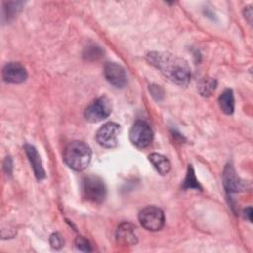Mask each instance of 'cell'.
I'll list each match as a JSON object with an SVG mask.
<instances>
[{
	"instance_id": "6da1fadb",
	"label": "cell",
	"mask_w": 253,
	"mask_h": 253,
	"mask_svg": "<svg viewBox=\"0 0 253 253\" xmlns=\"http://www.w3.org/2000/svg\"><path fill=\"white\" fill-rule=\"evenodd\" d=\"M148 62L172 82L179 86H187L191 79V69L188 62L173 53L151 51L147 53Z\"/></svg>"
},
{
	"instance_id": "7a4b0ae2",
	"label": "cell",
	"mask_w": 253,
	"mask_h": 253,
	"mask_svg": "<svg viewBox=\"0 0 253 253\" xmlns=\"http://www.w3.org/2000/svg\"><path fill=\"white\" fill-rule=\"evenodd\" d=\"M92 152L90 147L83 141L75 140L70 142L63 154L64 162L75 171L86 169L91 161Z\"/></svg>"
},
{
	"instance_id": "3957f363",
	"label": "cell",
	"mask_w": 253,
	"mask_h": 253,
	"mask_svg": "<svg viewBox=\"0 0 253 253\" xmlns=\"http://www.w3.org/2000/svg\"><path fill=\"white\" fill-rule=\"evenodd\" d=\"M106 186L104 181L95 175H87L81 181L82 197L93 204H101L106 198Z\"/></svg>"
},
{
	"instance_id": "277c9868",
	"label": "cell",
	"mask_w": 253,
	"mask_h": 253,
	"mask_svg": "<svg viewBox=\"0 0 253 253\" xmlns=\"http://www.w3.org/2000/svg\"><path fill=\"white\" fill-rule=\"evenodd\" d=\"M138 219L142 227L149 231L160 230L164 225V213L154 206L142 209L138 213Z\"/></svg>"
},
{
	"instance_id": "5b68a950",
	"label": "cell",
	"mask_w": 253,
	"mask_h": 253,
	"mask_svg": "<svg viewBox=\"0 0 253 253\" xmlns=\"http://www.w3.org/2000/svg\"><path fill=\"white\" fill-rule=\"evenodd\" d=\"M112 112L111 101L107 97L94 100L85 110V119L90 123H98L107 119Z\"/></svg>"
},
{
	"instance_id": "8992f818",
	"label": "cell",
	"mask_w": 253,
	"mask_h": 253,
	"mask_svg": "<svg viewBox=\"0 0 253 253\" xmlns=\"http://www.w3.org/2000/svg\"><path fill=\"white\" fill-rule=\"evenodd\" d=\"M129 138L132 144L139 148H144L151 143L153 139V132L146 122L136 121L130 128Z\"/></svg>"
},
{
	"instance_id": "52a82bcc",
	"label": "cell",
	"mask_w": 253,
	"mask_h": 253,
	"mask_svg": "<svg viewBox=\"0 0 253 253\" xmlns=\"http://www.w3.org/2000/svg\"><path fill=\"white\" fill-rule=\"evenodd\" d=\"M120 126L116 123H107L103 125L96 133L97 142L106 148H114L118 145V135Z\"/></svg>"
},
{
	"instance_id": "ba28073f",
	"label": "cell",
	"mask_w": 253,
	"mask_h": 253,
	"mask_svg": "<svg viewBox=\"0 0 253 253\" xmlns=\"http://www.w3.org/2000/svg\"><path fill=\"white\" fill-rule=\"evenodd\" d=\"M107 81L116 88H123L126 84V74L123 66L116 62H108L104 67Z\"/></svg>"
},
{
	"instance_id": "9c48e42d",
	"label": "cell",
	"mask_w": 253,
	"mask_h": 253,
	"mask_svg": "<svg viewBox=\"0 0 253 253\" xmlns=\"http://www.w3.org/2000/svg\"><path fill=\"white\" fill-rule=\"evenodd\" d=\"M3 79L9 83H22L26 80L28 73L26 68L19 62H9L2 70Z\"/></svg>"
},
{
	"instance_id": "30bf717a",
	"label": "cell",
	"mask_w": 253,
	"mask_h": 253,
	"mask_svg": "<svg viewBox=\"0 0 253 253\" xmlns=\"http://www.w3.org/2000/svg\"><path fill=\"white\" fill-rule=\"evenodd\" d=\"M117 242L121 245L131 246L137 242V235L135 233V226L128 222L122 223L116 232Z\"/></svg>"
},
{
	"instance_id": "8fae6325",
	"label": "cell",
	"mask_w": 253,
	"mask_h": 253,
	"mask_svg": "<svg viewBox=\"0 0 253 253\" xmlns=\"http://www.w3.org/2000/svg\"><path fill=\"white\" fill-rule=\"evenodd\" d=\"M25 152H26V154L28 156V159H29V161H30V163L33 167L36 178L39 181L42 180L45 177V172H44V169L42 167L41 156L39 155L37 149L31 144H26L25 145Z\"/></svg>"
},
{
	"instance_id": "7c38bea8",
	"label": "cell",
	"mask_w": 253,
	"mask_h": 253,
	"mask_svg": "<svg viewBox=\"0 0 253 253\" xmlns=\"http://www.w3.org/2000/svg\"><path fill=\"white\" fill-rule=\"evenodd\" d=\"M223 184L228 193L239 192L244 189V184L236 175L231 165H226L223 172Z\"/></svg>"
},
{
	"instance_id": "4fadbf2b",
	"label": "cell",
	"mask_w": 253,
	"mask_h": 253,
	"mask_svg": "<svg viewBox=\"0 0 253 253\" xmlns=\"http://www.w3.org/2000/svg\"><path fill=\"white\" fill-rule=\"evenodd\" d=\"M149 161L153 165V167L156 169V171L160 175H166L170 169H171V164L170 161L163 156L162 154L159 153H151L149 156Z\"/></svg>"
},
{
	"instance_id": "5bb4252c",
	"label": "cell",
	"mask_w": 253,
	"mask_h": 253,
	"mask_svg": "<svg viewBox=\"0 0 253 253\" xmlns=\"http://www.w3.org/2000/svg\"><path fill=\"white\" fill-rule=\"evenodd\" d=\"M218 104L220 110L226 114L231 115L234 111V96L230 89H226L218 98Z\"/></svg>"
},
{
	"instance_id": "9a60e30c",
	"label": "cell",
	"mask_w": 253,
	"mask_h": 253,
	"mask_svg": "<svg viewBox=\"0 0 253 253\" xmlns=\"http://www.w3.org/2000/svg\"><path fill=\"white\" fill-rule=\"evenodd\" d=\"M215 87H216L215 79L205 78L199 86V91L202 96H210L214 91Z\"/></svg>"
},
{
	"instance_id": "2e32d148",
	"label": "cell",
	"mask_w": 253,
	"mask_h": 253,
	"mask_svg": "<svg viewBox=\"0 0 253 253\" xmlns=\"http://www.w3.org/2000/svg\"><path fill=\"white\" fill-rule=\"evenodd\" d=\"M183 188L184 189H201L196 177H195V173L193 170L192 165H189L188 167V172L185 178V181L183 183Z\"/></svg>"
},
{
	"instance_id": "e0dca14e",
	"label": "cell",
	"mask_w": 253,
	"mask_h": 253,
	"mask_svg": "<svg viewBox=\"0 0 253 253\" xmlns=\"http://www.w3.org/2000/svg\"><path fill=\"white\" fill-rule=\"evenodd\" d=\"M49 243L51 245L52 248L54 249H59L63 246V239H62V236L58 233V232H55V233H52L49 237Z\"/></svg>"
},
{
	"instance_id": "ac0fdd59",
	"label": "cell",
	"mask_w": 253,
	"mask_h": 253,
	"mask_svg": "<svg viewBox=\"0 0 253 253\" xmlns=\"http://www.w3.org/2000/svg\"><path fill=\"white\" fill-rule=\"evenodd\" d=\"M102 49L99 46H90L86 49V53L84 54L87 58L96 59L98 57L102 56Z\"/></svg>"
},
{
	"instance_id": "d6986e66",
	"label": "cell",
	"mask_w": 253,
	"mask_h": 253,
	"mask_svg": "<svg viewBox=\"0 0 253 253\" xmlns=\"http://www.w3.org/2000/svg\"><path fill=\"white\" fill-rule=\"evenodd\" d=\"M75 244H76V247L82 251H91V246L88 242V240H86L84 237L82 236H78L75 240Z\"/></svg>"
},
{
	"instance_id": "ffe728a7",
	"label": "cell",
	"mask_w": 253,
	"mask_h": 253,
	"mask_svg": "<svg viewBox=\"0 0 253 253\" xmlns=\"http://www.w3.org/2000/svg\"><path fill=\"white\" fill-rule=\"evenodd\" d=\"M4 169L8 175L12 174V169H13V164H12V159L11 157H6L4 161Z\"/></svg>"
},
{
	"instance_id": "44dd1931",
	"label": "cell",
	"mask_w": 253,
	"mask_h": 253,
	"mask_svg": "<svg viewBox=\"0 0 253 253\" xmlns=\"http://www.w3.org/2000/svg\"><path fill=\"white\" fill-rule=\"evenodd\" d=\"M244 216L245 218H247L250 222L252 221V209L251 208H247L244 211Z\"/></svg>"
},
{
	"instance_id": "7402d4cb",
	"label": "cell",
	"mask_w": 253,
	"mask_h": 253,
	"mask_svg": "<svg viewBox=\"0 0 253 253\" xmlns=\"http://www.w3.org/2000/svg\"><path fill=\"white\" fill-rule=\"evenodd\" d=\"M158 89H159V86H156V90H158ZM151 93H152L153 96H156V95H157V91H156V92H151Z\"/></svg>"
}]
</instances>
